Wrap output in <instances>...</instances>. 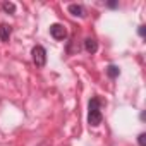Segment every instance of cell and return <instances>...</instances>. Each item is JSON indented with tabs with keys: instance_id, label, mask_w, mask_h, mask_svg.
<instances>
[{
	"instance_id": "cell-1",
	"label": "cell",
	"mask_w": 146,
	"mask_h": 146,
	"mask_svg": "<svg viewBox=\"0 0 146 146\" xmlns=\"http://www.w3.org/2000/svg\"><path fill=\"white\" fill-rule=\"evenodd\" d=\"M90 112H88V124L96 127L102 124V112H100V100L98 98H93L90 102Z\"/></svg>"
},
{
	"instance_id": "cell-2",
	"label": "cell",
	"mask_w": 146,
	"mask_h": 146,
	"mask_svg": "<svg viewBox=\"0 0 146 146\" xmlns=\"http://www.w3.org/2000/svg\"><path fill=\"white\" fill-rule=\"evenodd\" d=\"M31 55H33V62H35L36 67H43L46 64V52H45L43 46H35Z\"/></svg>"
},
{
	"instance_id": "cell-3",
	"label": "cell",
	"mask_w": 146,
	"mask_h": 146,
	"mask_svg": "<svg viewBox=\"0 0 146 146\" xmlns=\"http://www.w3.org/2000/svg\"><path fill=\"white\" fill-rule=\"evenodd\" d=\"M50 35L55 38V40H64L67 36V29L62 26V24H52L50 26Z\"/></svg>"
},
{
	"instance_id": "cell-4",
	"label": "cell",
	"mask_w": 146,
	"mask_h": 146,
	"mask_svg": "<svg viewBox=\"0 0 146 146\" xmlns=\"http://www.w3.org/2000/svg\"><path fill=\"white\" fill-rule=\"evenodd\" d=\"M84 48H86L88 53H96V50H98L96 40H95V38H86V40H84Z\"/></svg>"
},
{
	"instance_id": "cell-5",
	"label": "cell",
	"mask_w": 146,
	"mask_h": 146,
	"mask_svg": "<svg viewBox=\"0 0 146 146\" xmlns=\"http://www.w3.org/2000/svg\"><path fill=\"white\" fill-rule=\"evenodd\" d=\"M69 12H70L72 16L84 17V9H83V5H79V4H70V5H69Z\"/></svg>"
},
{
	"instance_id": "cell-6",
	"label": "cell",
	"mask_w": 146,
	"mask_h": 146,
	"mask_svg": "<svg viewBox=\"0 0 146 146\" xmlns=\"http://www.w3.org/2000/svg\"><path fill=\"white\" fill-rule=\"evenodd\" d=\"M9 36H11V26L0 24V40H2V41H7Z\"/></svg>"
},
{
	"instance_id": "cell-7",
	"label": "cell",
	"mask_w": 146,
	"mask_h": 146,
	"mask_svg": "<svg viewBox=\"0 0 146 146\" xmlns=\"http://www.w3.org/2000/svg\"><path fill=\"white\" fill-rule=\"evenodd\" d=\"M107 74H108V78H117L120 74V70H119L117 65H108L107 67Z\"/></svg>"
},
{
	"instance_id": "cell-8",
	"label": "cell",
	"mask_w": 146,
	"mask_h": 146,
	"mask_svg": "<svg viewBox=\"0 0 146 146\" xmlns=\"http://www.w3.org/2000/svg\"><path fill=\"white\" fill-rule=\"evenodd\" d=\"M4 11H5V12H11V14H14V12H16V5H14L12 2H5V4H4Z\"/></svg>"
},
{
	"instance_id": "cell-9",
	"label": "cell",
	"mask_w": 146,
	"mask_h": 146,
	"mask_svg": "<svg viewBox=\"0 0 146 146\" xmlns=\"http://www.w3.org/2000/svg\"><path fill=\"white\" fill-rule=\"evenodd\" d=\"M137 143H139V146H146V134L144 132L137 136Z\"/></svg>"
},
{
	"instance_id": "cell-10",
	"label": "cell",
	"mask_w": 146,
	"mask_h": 146,
	"mask_svg": "<svg viewBox=\"0 0 146 146\" xmlns=\"http://www.w3.org/2000/svg\"><path fill=\"white\" fill-rule=\"evenodd\" d=\"M141 36H144V26H139V31H137Z\"/></svg>"
}]
</instances>
